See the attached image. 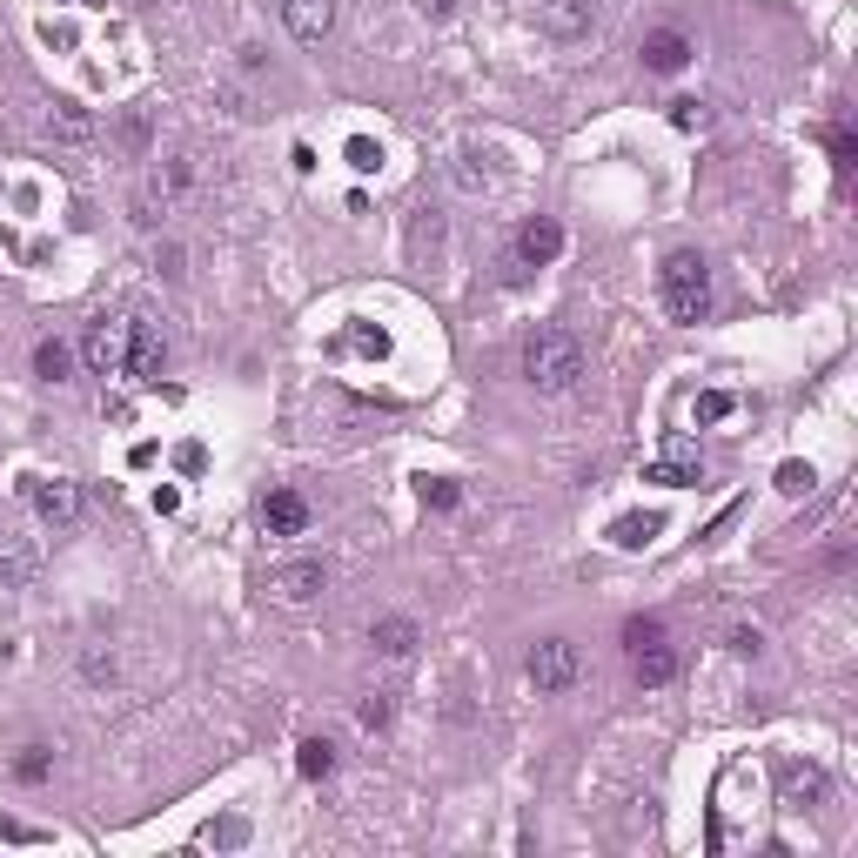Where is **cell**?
Instances as JSON below:
<instances>
[{
	"label": "cell",
	"instance_id": "cell-1",
	"mask_svg": "<svg viewBox=\"0 0 858 858\" xmlns=\"http://www.w3.org/2000/svg\"><path fill=\"white\" fill-rule=\"evenodd\" d=\"M577 376H584V342L570 329H530L523 336V383L530 389L564 396V389H577Z\"/></svg>",
	"mask_w": 858,
	"mask_h": 858
},
{
	"label": "cell",
	"instance_id": "cell-2",
	"mask_svg": "<svg viewBox=\"0 0 858 858\" xmlns=\"http://www.w3.org/2000/svg\"><path fill=\"white\" fill-rule=\"evenodd\" d=\"M657 295H664V316L671 322H704L711 316V269H704L698 249H678L657 275Z\"/></svg>",
	"mask_w": 858,
	"mask_h": 858
},
{
	"label": "cell",
	"instance_id": "cell-3",
	"mask_svg": "<svg viewBox=\"0 0 858 858\" xmlns=\"http://www.w3.org/2000/svg\"><path fill=\"white\" fill-rule=\"evenodd\" d=\"M530 684H537L543 698H564V691H577V678H584V651L570 644V637H543V644H530Z\"/></svg>",
	"mask_w": 858,
	"mask_h": 858
},
{
	"label": "cell",
	"instance_id": "cell-4",
	"mask_svg": "<svg viewBox=\"0 0 858 858\" xmlns=\"http://www.w3.org/2000/svg\"><path fill=\"white\" fill-rule=\"evenodd\" d=\"M651 483H664V490H691V483H704V463H698V443L691 436H664V450H657Z\"/></svg>",
	"mask_w": 858,
	"mask_h": 858
},
{
	"label": "cell",
	"instance_id": "cell-5",
	"mask_svg": "<svg viewBox=\"0 0 858 858\" xmlns=\"http://www.w3.org/2000/svg\"><path fill=\"white\" fill-rule=\"evenodd\" d=\"M322 590H329V570H322L316 557H295V564L269 570V597L275 604H316Z\"/></svg>",
	"mask_w": 858,
	"mask_h": 858
},
{
	"label": "cell",
	"instance_id": "cell-6",
	"mask_svg": "<svg viewBox=\"0 0 858 858\" xmlns=\"http://www.w3.org/2000/svg\"><path fill=\"white\" fill-rule=\"evenodd\" d=\"M128 322H135V316H101V322L88 329L81 356H88V369H94V376H114V369L128 362Z\"/></svg>",
	"mask_w": 858,
	"mask_h": 858
},
{
	"label": "cell",
	"instance_id": "cell-7",
	"mask_svg": "<svg viewBox=\"0 0 858 858\" xmlns=\"http://www.w3.org/2000/svg\"><path fill=\"white\" fill-rule=\"evenodd\" d=\"M161 362H168V342H161V329L135 316V322H128V362H121V369H128L135 383L155 389V383H161Z\"/></svg>",
	"mask_w": 858,
	"mask_h": 858
},
{
	"label": "cell",
	"instance_id": "cell-8",
	"mask_svg": "<svg viewBox=\"0 0 858 858\" xmlns=\"http://www.w3.org/2000/svg\"><path fill=\"white\" fill-rule=\"evenodd\" d=\"M537 27L550 41H584L597 14H590V0H537Z\"/></svg>",
	"mask_w": 858,
	"mask_h": 858
},
{
	"label": "cell",
	"instance_id": "cell-9",
	"mask_svg": "<svg viewBox=\"0 0 858 858\" xmlns=\"http://www.w3.org/2000/svg\"><path fill=\"white\" fill-rule=\"evenodd\" d=\"M557 255H564V222H550V215L523 222V235H517V262L523 269H543V262H557Z\"/></svg>",
	"mask_w": 858,
	"mask_h": 858
},
{
	"label": "cell",
	"instance_id": "cell-10",
	"mask_svg": "<svg viewBox=\"0 0 858 858\" xmlns=\"http://www.w3.org/2000/svg\"><path fill=\"white\" fill-rule=\"evenodd\" d=\"M34 510H41V523L68 530V523L81 517V490H74L68 476H47V483H34Z\"/></svg>",
	"mask_w": 858,
	"mask_h": 858
},
{
	"label": "cell",
	"instance_id": "cell-11",
	"mask_svg": "<svg viewBox=\"0 0 858 858\" xmlns=\"http://www.w3.org/2000/svg\"><path fill=\"white\" fill-rule=\"evenodd\" d=\"M262 523H269V537H302L309 530V503L295 490H269L262 497Z\"/></svg>",
	"mask_w": 858,
	"mask_h": 858
},
{
	"label": "cell",
	"instance_id": "cell-12",
	"mask_svg": "<svg viewBox=\"0 0 858 858\" xmlns=\"http://www.w3.org/2000/svg\"><path fill=\"white\" fill-rule=\"evenodd\" d=\"M282 21H289L295 41H322V34L336 27V0H289V7H282Z\"/></svg>",
	"mask_w": 858,
	"mask_h": 858
},
{
	"label": "cell",
	"instance_id": "cell-13",
	"mask_svg": "<svg viewBox=\"0 0 858 858\" xmlns=\"http://www.w3.org/2000/svg\"><path fill=\"white\" fill-rule=\"evenodd\" d=\"M684 61H691V41H684L678 27H657V34H644V68H651V74H678Z\"/></svg>",
	"mask_w": 858,
	"mask_h": 858
},
{
	"label": "cell",
	"instance_id": "cell-14",
	"mask_svg": "<svg viewBox=\"0 0 858 858\" xmlns=\"http://www.w3.org/2000/svg\"><path fill=\"white\" fill-rule=\"evenodd\" d=\"M671 678H678V651H671L664 637L637 644V684H671Z\"/></svg>",
	"mask_w": 858,
	"mask_h": 858
},
{
	"label": "cell",
	"instance_id": "cell-15",
	"mask_svg": "<svg viewBox=\"0 0 858 858\" xmlns=\"http://www.w3.org/2000/svg\"><path fill=\"white\" fill-rule=\"evenodd\" d=\"M34 570H41V557H34L27 543L0 537V590H27V584H34Z\"/></svg>",
	"mask_w": 858,
	"mask_h": 858
},
{
	"label": "cell",
	"instance_id": "cell-16",
	"mask_svg": "<svg viewBox=\"0 0 858 858\" xmlns=\"http://www.w3.org/2000/svg\"><path fill=\"white\" fill-rule=\"evenodd\" d=\"M47 135L54 141H94V114L74 108V101H54L47 108Z\"/></svg>",
	"mask_w": 858,
	"mask_h": 858
},
{
	"label": "cell",
	"instance_id": "cell-17",
	"mask_svg": "<svg viewBox=\"0 0 858 858\" xmlns=\"http://www.w3.org/2000/svg\"><path fill=\"white\" fill-rule=\"evenodd\" d=\"M657 530H664V517H657V510H637V517H617V523H610V543H617V550H644Z\"/></svg>",
	"mask_w": 858,
	"mask_h": 858
},
{
	"label": "cell",
	"instance_id": "cell-18",
	"mask_svg": "<svg viewBox=\"0 0 858 858\" xmlns=\"http://www.w3.org/2000/svg\"><path fill=\"white\" fill-rule=\"evenodd\" d=\"M369 644H376L383 657H409L416 651V624H409V617H383V624L369 631Z\"/></svg>",
	"mask_w": 858,
	"mask_h": 858
},
{
	"label": "cell",
	"instance_id": "cell-19",
	"mask_svg": "<svg viewBox=\"0 0 858 858\" xmlns=\"http://www.w3.org/2000/svg\"><path fill=\"white\" fill-rule=\"evenodd\" d=\"M68 369H74V349H68V342L47 336L41 349H34V376H41V383H68Z\"/></svg>",
	"mask_w": 858,
	"mask_h": 858
},
{
	"label": "cell",
	"instance_id": "cell-20",
	"mask_svg": "<svg viewBox=\"0 0 858 858\" xmlns=\"http://www.w3.org/2000/svg\"><path fill=\"white\" fill-rule=\"evenodd\" d=\"M785 798L791 805H818V798H825V771L818 765H791L785 771Z\"/></svg>",
	"mask_w": 858,
	"mask_h": 858
},
{
	"label": "cell",
	"instance_id": "cell-21",
	"mask_svg": "<svg viewBox=\"0 0 858 858\" xmlns=\"http://www.w3.org/2000/svg\"><path fill=\"white\" fill-rule=\"evenodd\" d=\"M295 771H302V778H329V771H336V745H329V738H302Z\"/></svg>",
	"mask_w": 858,
	"mask_h": 858
},
{
	"label": "cell",
	"instance_id": "cell-22",
	"mask_svg": "<svg viewBox=\"0 0 858 858\" xmlns=\"http://www.w3.org/2000/svg\"><path fill=\"white\" fill-rule=\"evenodd\" d=\"M771 483H778V497H812V490H818V470H812V463H778V476H771Z\"/></svg>",
	"mask_w": 858,
	"mask_h": 858
},
{
	"label": "cell",
	"instance_id": "cell-23",
	"mask_svg": "<svg viewBox=\"0 0 858 858\" xmlns=\"http://www.w3.org/2000/svg\"><path fill=\"white\" fill-rule=\"evenodd\" d=\"M47 771H54V758H47L41 745H27L21 758H14V778H21V785H47Z\"/></svg>",
	"mask_w": 858,
	"mask_h": 858
},
{
	"label": "cell",
	"instance_id": "cell-24",
	"mask_svg": "<svg viewBox=\"0 0 858 858\" xmlns=\"http://www.w3.org/2000/svg\"><path fill=\"white\" fill-rule=\"evenodd\" d=\"M389 711H396V704H389V691H369V698L356 704V724H362V731H383Z\"/></svg>",
	"mask_w": 858,
	"mask_h": 858
},
{
	"label": "cell",
	"instance_id": "cell-25",
	"mask_svg": "<svg viewBox=\"0 0 858 858\" xmlns=\"http://www.w3.org/2000/svg\"><path fill=\"white\" fill-rule=\"evenodd\" d=\"M423 503H436V510H456V503H463V490H456L450 476H429V483H423Z\"/></svg>",
	"mask_w": 858,
	"mask_h": 858
},
{
	"label": "cell",
	"instance_id": "cell-26",
	"mask_svg": "<svg viewBox=\"0 0 858 858\" xmlns=\"http://www.w3.org/2000/svg\"><path fill=\"white\" fill-rule=\"evenodd\" d=\"M731 409H738V403H731L724 389H704V396H698V423H724Z\"/></svg>",
	"mask_w": 858,
	"mask_h": 858
},
{
	"label": "cell",
	"instance_id": "cell-27",
	"mask_svg": "<svg viewBox=\"0 0 858 858\" xmlns=\"http://www.w3.org/2000/svg\"><path fill=\"white\" fill-rule=\"evenodd\" d=\"M349 349L356 356H389V336L383 329H349Z\"/></svg>",
	"mask_w": 858,
	"mask_h": 858
},
{
	"label": "cell",
	"instance_id": "cell-28",
	"mask_svg": "<svg viewBox=\"0 0 858 858\" xmlns=\"http://www.w3.org/2000/svg\"><path fill=\"white\" fill-rule=\"evenodd\" d=\"M242 838H249V825H242V818H222V825L202 832V845H242Z\"/></svg>",
	"mask_w": 858,
	"mask_h": 858
},
{
	"label": "cell",
	"instance_id": "cell-29",
	"mask_svg": "<svg viewBox=\"0 0 858 858\" xmlns=\"http://www.w3.org/2000/svg\"><path fill=\"white\" fill-rule=\"evenodd\" d=\"M81 671H88V684H108V678H114V651H101V644H94V651L81 657Z\"/></svg>",
	"mask_w": 858,
	"mask_h": 858
},
{
	"label": "cell",
	"instance_id": "cell-30",
	"mask_svg": "<svg viewBox=\"0 0 858 858\" xmlns=\"http://www.w3.org/2000/svg\"><path fill=\"white\" fill-rule=\"evenodd\" d=\"M852 155H858L852 128H832V161H838V168H852Z\"/></svg>",
	"mask_w": 858,
	"mask_h": 858
},
{
	"label": "cell",
	"instance_id": "cell-31",
	"mask_svg": "<svg viewBox=\"0 0 858 858\" xmlns=\"http://www.w3.org/2000/svg\"><path fill=\"white\" fill-rule=\"evenodd\" d=\"M624 637H631V651H637V644H651V637H664V624H657V617H637V624H624Z\"/></svg>",
	"mask_w": 858,
	"mask_h": 858
},
{
	"label": "cell",
	"instance_id": "cell-32",
	"mask_svg": "<svg viewBox=\"0 0 858 858\" xmlns=\"http://www.w3.org/2000/svg\"><path fill=\"white\" fill-rule=\"evenodd\" d=\"M671 121H678V128H704V108L698 101H671Z\"/></svg>",
	"mask_w": 858,
	"mask_h": 858
},
{
	"label": "cell",
	"instance_id": "cell-33",
	"mask_svg": "<svg viewBox=\"0 0 858 858\" xmlns=\"http://www.w3.org/2000/svg\"><path fill=\"white\" fill-rule=\"evenodd\" d=\"M349 161H356L362 175H369V168H376V161H383V155H376V148H369V141H349Z\"/></svg>",
	"mask_w": 858,
	"mask_h": 858
},
{
	"label": "cell",
	"instance_id": "cell-34",
	"mask_svg": "<svg viewBox=\"0 0 858 858\" xmlns=\"http://www.w3.org/2000/svg\"><path fill=\"white\" fill-rule=\"evenodd\" d=\"M731 651H738V657H758V651H765V637H758V631H738V637H731Z\"/></svg>",
	"mask_w": 858,
	"mask_h": 858
},
{
	"label": "cell",
	"instance_id": "cell-35",
	"mask_svg": "<svg viewBox=\"0 0 858 858\" xmlns=\"http://www.w3.org/2000/svg\"><path fill=\"white\" fill-rule=\"evenodd\" d=\"M450 7H456V0H429V14H450Z\"/></svg>",
	"mask_w": 858,
	"mask_h": 858
}]
</instances>
